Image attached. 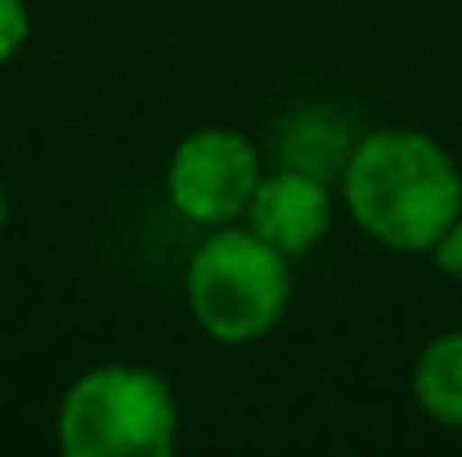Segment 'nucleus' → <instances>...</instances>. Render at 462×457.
<instances>
[{"label":"nucleus","mask_w":462,"mask_h":457,"mask_svg":"<svg viewBox=\"0 0 462 457\" xmlns=\"http://www.w3.org/2000/svg\"><path fill=\"white\" fill-rule=\"evenodd\" d=\"M355 224L391 251H431L462 211L454 157L422 131H373L341 170Z\"/></svg>","instance_id":"f257e3e1"},{"label":"nucleus","mask_w":462,"mask_h":457,"mask_svg":"<svg viewBox=\"0 0 462 457\" xmlns=\"http://www.w3.org/2000/svg\"><path fill=\"white\" fill-rule=\"evenodd\" d=\"M54 431L68 457H166L180 440V408L157 372L108 363L68 386Z\"/></svg>","instance_id":"f03ea898"},{"label":"nucleus","mask_w":462,"mask_h":457,"mask_svg":"<svg viewBox=\"0 0 462 457\" xmlns=\"http://www.w3.org/2000/svg\"><path fill=\"white\" fill-rule=\"evenodd\" d=\"M189 309L198 327L225 345H243L265 336L292 301L288 256L265 242L256 229H225L193 251L184 274Z\"/></svg>","instance_id":"7ed1b4c3"},{"label":"nucleus","mask_w":462,"mask_h":457,"mask_svg":"<svg viewBox=\"0 0 462 457\" xmlns=\"http://www.w3.org/2000/svg\"><path fill=\"white\" fill-rule=\"evenodd\" d=\"M261 184V157L256 144L229 126L193 131L166 166V193L171 206L193 224H229L247 215L252 193Z\"/></svg>","instance_id":"20e7f679"},{"label":"nucleus","mask_w":462,"mask_h":457,"mask_svg":"<svg viewBox=\"0 0 462 457\" xmlns=\"http://www.w3.org/2000/svg\"><path fill=\"white\" fill-rule=\"evenodd\" d=\"M332 224V193L328 179L279 166L274 175H261L252 206H247V229H256L265 242H274L283 256H306L310 247L328 233Z\"/></svg>","instance_id":"39448f33"},{"label":"nucleus","mask_w":462,"mask_h":457,"mask_svg":"<svg viewBox=\"0 0 462 457\" xmlns=\"http://www.w3.org/2000/svg\"><path fill=\"white\" fill-rule=\"evenodd\" d=\"M413 395H418V404L431 422L462 431V332L436 336L418 354Z\"/></svg>","instance_id":"423d86ee"},{"label":"nucleus","mask_w":462,"mask_h":457,"mask_svg":"<svg viewBox=\"0 0 462 457\" xmlns=\"http://www.w3.org/2000/svg\"><path fill=\"white\" fill-rule=\"evenodd\" d=\"M350 149L355 144H346V131H341V122L332 113H297L283 126V135H279L283 166L319 175V179H328L332 170H346Z\"/></svg>","instance_id":"0eeeda50"},{"label":"nucleus","mask_w":462,"mask_h":457,"mask_svg":"<svg viewBox=\"0 0 462 457\" xmlns=\"http://www.w3.org/2000/svg\"><path fill=\"white\" fill-rule=\"evenodd\" d=\"M27 32H32L27 5L23 0H0V63H9L27 45Z\"/></svg>","instance_id":"6e6552de"},{"label":"nucleus","mask_w":462,"mask_h":457,"mask_svg":"<svg viewBox=\"0 0 462 457\" xmlns=\"http://www.w3.org/2000/svg\"><path fill=\"white\" fill-rule=\"evenodd\" d=\"M431 256H436V265H440L454 283H462V211H458V220L440 233V242L431 247Z\"/></svg>","instance_id":"1a4fd4ad"},{"label":"nucleus","mask_w":462,"mask_h":457,"mask_svg":"<svg viewBox=\"0 0 462 457\" xmlns=\"http://www.w3.org/2000/svg\"><path fill=\"white\" fill-rule=\"evenodd\" d=\"M5 215H9V206H5V188H0V229H5Z\"/></svg>","instance_id":"9d476101"}]
</instances>
